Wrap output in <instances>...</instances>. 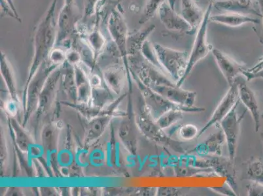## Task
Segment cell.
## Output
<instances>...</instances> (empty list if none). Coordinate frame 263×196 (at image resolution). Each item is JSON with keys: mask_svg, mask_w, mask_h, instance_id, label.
Segmentation results:
<instances>
[{"mask_svg": "<svg viewBox=\"0 0 263 196\" xmlns=\"http://www.w3.org/2000/svg\"><path fill=\"white\" fill-rule=\"evenodd\" d=\"M211 52L216 60L220 71L229 83V87L236 82L239 76H243L245 77L249 69L245 64L236 61L219 49L213 48Z\"/></svg>", "mask_w": 263, "mask_h": 196, "instance_id": "7", "label": "cell"}, {"mask_svg": "<svg viewBox=\"0 0 263 196\" xmlns=\"http://www.w3.org/2000/svg\"><path fill=\"white\" fill-rule=\"evenodd\" d=\"M238 88V97L240 103L245 106L246 109L250 112L255 124L256 132L259 131L260 128V114L259 104L256 99L253 90L247 85V80L243 76L237 78Z\"/></svg>", "mask_w": 263, "mask_h": 196, "instance_id": "10", "label": "cell"}, {"mask_svg": "<svg viewBox=\"0 0 263 196\" xmlns=\"http://www.w3.org/2000/svg\"><path fill=\"white\" fill-rule=\"evenodd\" d=\"M256 1H257V4L259 5V10L263 21V0H256Z\"/></svg>", "mask_w": 263, "mask_h": 196, "instance_id": "26", "label": "cell"}, {"mask_svg": "<svg viewBox=\"0 0 263 196\" xmlns=\"http://www.w3.org/2000/svg\"><path fill=\"white\" fill-rule=\"evenodd\" d=\"M166 99L176 104L186 107H194L197 93L186 90L174 85H160L152 88Z\"/></svg>", "mask_w": 263, "mask_h": 196, "instance_id": "12", "label": "cell"}, {"mask_svg": "<svg viewBox=\"0 0 263 196\" xmlns=\"http://www.w3.org/2000/svg\"><path fill=\"white\" fill-rule=\"evenodd\" d=\"M262 117L263 118V112H262Z\"/></svg>", "mask_w": 263, "mask_h": 196, "instance_id": "29", "label": "cell"}, {"mask_svg": "<svg viewBox=\"0 0 263 196\" xmlns=\"http://www.w3.org/2000/svg\"><path fill=\"white\" fill-rule=\"evenodd\" d=\"M182 189L174 187H166V186H161L157 188V195H170L176 196L182 195Z\"/></svg>", "mask_w": 263, "mask_h": 196, "instance_id": "21", "label": "cell"}, {"mask_svg": "<svg viewBox=\"0 0 263 196\" xmlns=\"http://www.w3.org/2000/svg\"><path fill=\"white\" fill-rule=\"evenodd\" d=\"M204 13L194 0H181V16L191 26L192 34L201 24Z\"/></svg>", "mask_w": 263, "mask_h": 196, "instance_id": "14", "label": "cell"}, {"mask_svg": "<svg viewBox=\"0 0 263 196\" xmlns=\"http://www.w3.org/2000/svg\"><path fill=\"white\" fill-rule=\"evenodd\" d=\"M183 113L184 112L181 110H171L162 114L156 121L158 124L165 130L181 121L183 118Z\"/></svg>", "mask_w": 263, "mask_h": 196, "instance_id": "17", "label": "cell"}, {"mask_svg": "<svg viewBox=\"0 0 263 196\" xmlns=\"http://www.w3.org/2000/svg\"><path fill=\"white\" fill-rule=\"evenodd\" d=\"M240 104V101L238 99L231 111L219 123L220 128L223 130L224 135L226 136L229 158L233 161L235 159L236 151H237L241 122L247 112L246 109L242 113L239 112L238 108Z\"/></svg>", "mask_w": 263, "mask_h": 196, "instance_id": "5", "label": "cell"}, {"mask_svg": "<svg viewBox=\"0 0 263 196\" xmlns=\"http://www.w3.org/2000/svg\"><path fill=\"white\" fill-rule=\"evenodd\" d=\"M186 156V164L202 169H211L219 176L226 178L227 183L236 192V170L233 160L223 156Z\"/></svg>", "mask_w": 263, "mask_h": 196, "instance_id": "2", "label": "cell"}, {"mask_svg": "<svg viewBox=\"0 0 263 196\" xmlns=\"http://www.w3.org/2000/svg\"><path fill=\"white\" fill-rule=\"evenodd\" d=\"M213 4H210L205 9L204 18L198 28L195 42H194L192 50L190 54L187 68H186L182 80L176 83V85L178 87H181L182 84L190 75L194 67L197 65L198 62L204 58L210 52H212L213 47L208 43L207 41V30L210 16H211Z\"/></svg>", "mask_w": 263, "mask_h": 196, "instance_id": "3", "label": "cell"}, {"mask_svg": "<svg viewBox=\"0 0 263 196\" xmlns=\"http://www.w3.org/2000/svg\"><path fill=\"white\" fill-rule=\"evenodd\" d=\"M260 138H261V141L263 145V131L260 132Z\"/></svg>", "mask_w": 263, "mask_h": 196, "instance_id": "28", "label": "cell"}, {"mask_svg": "<svg viewBox=\"0 0 263 196\" xmlns=\"http://www.w3.org/2000/svg\"><path fill=\"white\" fill-rule=\"evenodd\" d=\"M142 89L145 102H146L145 106L156 121L162 114L173 109L181 110L184 113H201L205 111V109L203 107H186L176 104L147 86H143Z\"/></svg>", "mask_w": 263, "mask_h": 196, "instance_id": "6", "label": "cell"}, {"mask_svg": "<svg viewBox=\"0 0 263 196\" xmlns=\"http://www.w3.org/2000/svg\"><path fill=\"white\" fill-rule=\"evenodd\" d=\"M263 69V58L260 60L256 65L252 69H249L247 73L246 74L245 77L248 81H251V77L256 73L262 70Z\"/></svg>", "mask_w": 263, "mask_h": 196, "instance_id": "24", "label": "cell"}, {"mask_svg": "<svg viewBox=\"0 0 263 196\" xmlns=\"http://www.w3.org/2000/svg\"><path fill=\"white\" fill-rule=\"evenodd\" d=\"M175 173L177 177H193L197 175L198 174L201 173H214V171L211 169H202L198 168L193 166H181L179 165H177L175 166Z\"/></svg>", "mask_w": 263, "mask_h": 196, "instance_id": "18", "label": "cell"}, {"mask_svg": "<svg viewBox=\"0 0 263 196\" xmlns=\"http://www.w3.org/2000/svg\"><path fill=\"white\" fill-rule=\"evenodd\" d=\"M154 49L162 68L175 81V83L182 80L187 68L190 53L186 51H177L158 44H154Z\"/></svg>", "mask_w": 263, "mask_h": 196, "instance_id": "1", "label": "cell"}, {"mask_svg": "<svg viewBox=\"0 0 263 196\" xmlns=\"http://www.w3.org/2000/svg\"><path fill=\"white\" fill-rule=\"evenodd\" d=\"M195 3L203 9L205 7V9L208 8L210 4H214L215 2L220 1V0H194Z\"/></svg>", "mask_w": 263, "mask_h": 196, "instance_id": "25", "label": "cell"}, {"mask_svg": "<svg viewBox=\"0 0 263 196\" xmlns=\"http://www.w3.org/2000/svg\"><path fill=\"white\" fill-rule=\"evenodd\" d=\"M157 13L161 23L168 31L192 34L191 26L182 16L177 13L173 5L164 2L158 9Z\"/></svg>", "mask_w": 263, "mask_h": 196, "instance_id": "9", "label": "cell"}, {"mask_svg": "<svg viewBox=\"0 0 263 196\" xmlns=\"http://www.w3.org/2000/svg\"><path fill=\"white\" fill-rule=\"evenodd\" d=\"M226 142V136L221 128V130L212 133L202 142L198 143L193 149L187 150L186 154L194 153L199 156H222Z\"/></svg>", "mask_w": 263, "mask_h": 196, "instance_id": "11", "label": "cell"}, {"mask_svg": "<svg viewBox=\"0 0 263 196\" xmlns=\"http://www.w3.org/2000/svg\"><path fill=\"white\" fill-rule=\"evenodd\" d=\"M8 1L9 6H11V9H13V11L15 12V13H16L15 9V8H14L13 6V2H12V0H8Z\"/></svg>", "mask_w": 263, "mask_h": 196, "instance_id": "27", "label": "cell"}, {"mask_svg": "<svg viewBox=\"0 0 263 196\" xmlns=\"http://www.w3.org/2000/svg\"><path fill=\"white\" fill-rule=\"evenodd\" d=\"M246 178L251 181L263 185V162L261 160L252 159L248 162Z\"/></svg>", "mask_w": 263, "mask_h": 196, "instance_id": "16", "label": "cell"}, {"mask_svg": "<svg viewBox=\"0 0 263 196\" xmlns=\"http://www.w3.org/2000/svg\"><path fill=\"white\" fill-rule=\"evenodd\" d=\"M238 99V83L237 81H236L235 83L230 86L228 92L226 93L223 99L220 102L209 121L206 124H205L201 130L199 131L197 138L204 134L205 131L212 128L215 124H219L220 122L223 120L231 111Z\"/></svg>", "mask_w": 263, "mask_h": 196, "instance_id": "8", "label": "cell"}, {"mask_svg": "<svg viewBox=\"0 0 263 196\" xmlns=\"http://www.w3.org/2000/svg\"><path fill=\"white\" fill-rule=\"evenodd\" d=\"M213 7L217 10L226 13L261 17L259 9H257L253 0H220L215 2Z\"/></svg>", "mask_w": 263, "mask_h": 196, "instance_id": "13", "label": "cell"}, {"mask_svg": "<svg viewBox=\"0 0 263 196\" xmlns=\"http://www.w3.org/2000/svg\"><path fill=\"white\" fill-rule=\"evenodd\" d=\"M249 195L263 196V185L252 181L247 186Z\"/></svg>", "mask_w": 263, "mask_h": 196, "instance_id": "22", "label": "cell"}, {"mask_svg": "<svg viewBox=\"0 0 263 196\" xmlns=\"http://www.w3.org/2000/svg\"><path fill=\"white\" fill-rule=\"evenodd\" d=\"M179 137L183 141H191L197 138L199 133L198 128L194 124H184L179 127L178 131Z\"/></svg>", "mask_w": 263, "mask_h": 196, "instance_id": "19", "label": "cell"}, {"mask_svg": "<svg viewBox=\"0 0 263 196\" xmlns=\"http://www.w3.org/2000/svg\"><path fill=\"white\" fill-rule=\"evenodd\" d=\"M166 0H148L146 8L145 9L144 17L140 23H144L152 18L157 12L159 7Z\"/></svg>", "mask_w": 263, "mask_h": 196, "instance_id": "20", "label": "cell"}, {"mask_svg": "<svg viewBox=\"0 0 263 196\" xmlns=\"http://www.w3.org/2000/svg\"><path fill=\"white\" fill-rule=\"evenodd\" d=\"M140 121L143 133L149 140L179 154H186L187 150L184 147L183 143L174 140L165 132L164 129L158 124L156 120L151 114L146 106H145L144 111L140 116Z\"/></svg>", "mask_w": 263, "mask_h": 196, "instance_id": "4", "label": "cell"}, {"mask_svg": "<svg viewBox=\"0 0 263 196\" xmlns=\"http://www.w3.org/2000/svg\"><path fill=\"white\" fill-rule=\"evenodd\" d=\"M212 190L216 191L217 192L223 193V194L227 195H236V192L231 188V186L228 183L226 184L222 187L212 188Z\"/></svg>", "mask_w": 263, "mask_h": 196, "instance_id": "23", "label": "cell"}, {"mask_svg": "<svg viewBox=\"0 0 263 196\" xmlns=\"http://www.w3.org/2000/svg\"><path fill=\"white\" fill-rule=\"evenodd\" d=\"M210 21L229 27H239L246 24H259L260 20L251 16L234 13H224L221 15L210 16Z\"/></svg>", "mask_w": 263, "mask_h": 196, "instance_id": "15", "label": "cell"}]
</instances>
